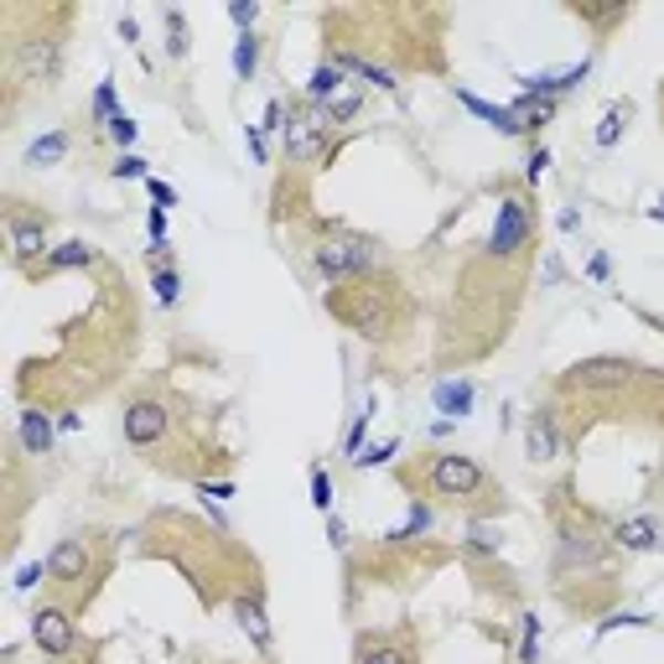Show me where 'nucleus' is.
Instances as JSON below:
<instances>
[{
	"label": "nucleus",
	"instance_id": "nucleus-1",
	"mask_svg": "<svg viewBox=\"0 0 664 664\" xmlns=\"http://www.w3.org/2000/svg\"><path fill=\"white\" fill-rule=\"evenodd\" d=\"M400 483H405L410 494H426L442 509H473V514L504 509V488L467 452H421V457H410L400 467Z\"/></svg>",
	"mask_w": 664,
	"mask_h": 664
},
{
	"label": "nucleus",
	"instance_id": "nucleus-2",
	"mask_svg": "<svg viewBox=\"0 0 664 664\" xmlns=\"http://www.w3.org/2000/svg\"><path fill=\"white\" fill-rule=\"evenodd\" d=\"M327 317L342 323L348 333H358L363 342H390L410 317V291L400 275L375 271V275H358L348 286L327 291Z\"/></svg>",
	"mask_w": 664,
	"mask_h": 664
},
{
	"label": "nucleus",
	"instance_id": "nucleus-3",
	"mask_svg": "<svg viewBox=\"0 0 664 664\" xmlns=\"http://www.w3.org/2000/svg\"><path fill=\"white\" fill-rule=\"evenodd\" d=\"M115 571V546L104 529H84V535H63L48 556V597L63 608H88L99 587Z\"/></svg>",
	"mask_w": 664,
	"mask_h": 664
},
{
	"label": "nucleus",
	"instance_id": "nucleus-4",
	"mask_svg": "<svg viewBox=\"0 0 664 664\" xmlns=\"http://www.w3.org/2000/svg\"><path fill=\"white\" fill-rule=\"evenodd\" d=\"M312 265L333 281V286H348L358 275L384 271V244L363 229H348V223H317L312 234Z\"/></svg>",
	"mask_w": 664,
	"mask_h": 664
},
{
	"label": "nucleus",
	"instance_id": "nucleus-5",
	"mask_svg": "<svg viewBox=\"0 0 664 664\" xmlns=\"http://www.w3.org/2000/svg\"><path fill=\"white\" fill-rule=\"evenodd\" d=\"M119 431H125V442L136 446V452L151 457V452H161V446L177 436V410H171V400H161V394H130Z\"/></svg>",
	"mask_w": 664,
	"mask_h": 664
},
{
	"label": "nucleus",
	"instance_id": "nucleus-6",
	"mask_svg": "<svg viewBox=\"0 0 664 664\" xmlns=\"http://www.w3.org/2000/svg\"><path fill=\"white\" fill-rule=\"evenodd\" d=\"M529 244H535L529 198H525V192H504V198H498L494 234H488V260H498V265H525Z\"/></svg>",
	"mask_w": 664,
	"mask_h": 664
},
{
	"label": "nucleus",
	"instance_id": "nucleus-7",
	"mask_svg": "<svg viewBox=\"0 0 664 664\" xmlns=\"http://www.w3.org/2000/svg\"><path fill=\"white\" fill-rule=\"evenodd\" d=\"M286 161L291 167H323L333 161V125L317 104H291L286 115Z\"/></svg>",
	"mask_w": 664,
	"mask_h": 664
},
{
	"label": "nucleus",
	"instance_id": "nucleus-8",
	"mask_svg": "<svg viewBox=\"0 0 664 664\" xmlns=\"http://www.w3.org/2000/svg\"><path fill=\"white\" fill-rule=\"evenodd\" d=\"M354 664H421V639H415L410 623L363 629L354 639Z\"/></svg>",
	"mask_w": 664,
	"mask_h": 664
},
{
	"label": "nucleus",
	"instance_id": "nucleus-9",
	"mask_svg": "<svg viewBox=\"0 0 664 664\" xmlns=\"http://www.w3.org/2000/svg\"><path fill=\"white\" fill-rule=\"evenodd\" d=\"M32 644L48 660H68L73 649H78V613L63 608V602H52V597H42L32 608Z\"/></svg>",
	"mask_w": 664,
	"mask_h": 664
},
{
	"label": "nucleus",
	"instance_id": "nucleus-10",
	"mask_svg": "<svg viewBox=\"0 0 664 664\" xmlns=\"http://www.w3.org/2000/svg\"><path fill=\"white\" fill-rule=\"evenodd\" d=\"M6 229H11V265L27 275H42L52 244H48V213L42 219H21V213H6Z\"/></svg>",
	"mask_w": 664,
	"mask_h": 664
},
{
	"label": "nucleus",
	"instance_id": "nucleus-11",
	"mask_svg": "<svg viewBox=\"0 0 664 664\" xmlns=\"http://www.w3.org/2000/svg\"><path fill=\"white\" fill-rule=\"evenodd\" d=\"M17 63L32 84H52V78H57V63H63V42H57V36H27L17 48Z\"/></svg>",
	"mask_w": 664,
	"mask_h": 664
},
{
	"label": "nucleus",
	"instance_id": "nucleus-12",
	"mask_svg": "<svg viewBox=\"0 0 664 664\" xmlns=\"http://www.w3.org/2000/svg\"><path fill=\"white\" fill-rule=\"evenodd\" d=\"M525 457L529 462H556V457H561V426H556V415H550V410H535V415H529Z\"/></svg>",
	"mask_w": 664,
	"mask_h": 664
},
{
	"label": "nucleus",
	"instance_id": "nucleus-13",
	"mask_svg": "<svg viewBox=\"0 0 664 664\" xmlns=\"http://www.w3.org/2000/svg\"><path fill=\"white\" fill-rule=\"evenodd\" d=\"M613 546L629 550V556H644V550L660 546V519L654 514H639V519H623L613 525Z\"/></svg>",
	"mask_w": 664,
	"mask_h": 664
},
{
	"label": "nucleus",
	"instance_id": "nucleus-14",
	"mask_svg": "<svg viewBox=\"0 0 664 664\" xmlns=\"http://www.w3.org/2000/svg\"><path fill=\"white\" fill-rule=\"evenodd\" d=\"M17 436H21V446H27V457H48V452H52V421H48V410H36V405L21 410Z\"/></svg>",
	"mask_w": 664,
	"mask_h": 664
},
{
	"label": "nucleus",
	"instance_id": "nucleus-15",
	"mask_svg": "<svg viewBox=\"0 0 664 664\" xmlns=\"http://www.w3.org/2000/svg\"><path fill=\"white\" fill-rule=\"evenodd\" d=\"M88 265H99V250L88 244V239H68V244H57L42 265V275H57V271H88Z\"/></svg>",
	"mask_w": 664,
	"mask_h": 664
},
{
	"label": "nucleus",
	"instance_id": "nucleus-16",
	"mask_svg": "<svg viewBox=\"0 0 664 664\" xmlns=\"http://www.w3.org/2000/svg\"><path fill=\"white\" fill-rule=\"evenodd\" d=\"M342 84H348V73H342L333 57H323V68L312 73V84H307V104H317V109L338 104L342 99Z\"/></svg>",
	"mask_w": 664,
	"mask_h": 664
},
{
	"label": "nucleus",
	"instance_id": "nucleus-17",
	"mask_svg": "<svg viewBox=\"0 0 664 664\" xmlns=\"http://www.w3.org/2000/svg\"><path fill=\"white\" fill-rule=\"evenodd\" d=\"M234 618H239V629L250 633L260 649H271V623H265V608H260L255 592H250V597L239 592V597H234Z\"/></svg>",
	"mask_w": 664,
	"mask_h": 664
},
{
	"label": "nucleus",
	"instance_id": "nucleus-18",
	"mask_svg": "<svg viewBox=\"0 0 664 664\" xmlns=\"http://www.w3.org/2000/svg\"><path fill=\"white\" fill-rule=\"evenodd\" d=\"M431 400H436V410H442V415H467V410H473V379H442V384H436V390H431Z\"/></svg>",
	"mask_w": 664,
	"mask_h": 664
},
{
	"label": "nucleus",
	"instance_id": "nucleus-19",
	"mask_svg": "<svg viewBox=\"0 0 664 664\" xmlns=\"http://www.w3.org/2000/svg\"><path fill=\"white\" fill-rule=\"evenodd\" d=\"M63 156H68V136H63V130H52V136H42V140H32V146H27V167H57V161H63Z\"/></svg>",
	"mask_w": 664,
	"mask_h": 664
},
{
	"label": "nucleus",
	"instance_id": "nucleus-20",
	"mask_svg": "<svg viewBox=\"0 0 664 664\" xmlns=\"http://www.w3.org/2000/svg\"><path fill=\"white\" fill-rule=\"evenodd\" d=\"M629 119H633V104L623 99V104H613V109H608V115H602V125H597V146H602V151H608V146H618V140H623V130H629Z\"/></svg>",
	"mask_w": 664,
	"mask_h": 664
},
{
	"label": "nucleus",
	"instance_id": "nucleus-21",
	"mask_svg": "<svg viewBox=\"0 0 664 664\" xmlns=\"http://www.w3.org/2000/svg\"><path fill=\"white\" fill-rule=\"evenodd\" d=\"M255 68H260V36L255 32H239V42H234V78H255Z\"/></svg>",
	"mask_w": 664,
	"mask_h": 664
},
{
	"label": "nucleus",
	"instance_id": "nucleus-22",
	"mask_svg": "<svg viewBox=\"0 0 664 664\" xmlns=\"http://www.w3.org/2000/svg\"><path fill=\"white\" fill-rule=\"evenodd\" d=\"M104 130H109V140H115L119 151H125V146H136V136H140V125H136V119H130V115H125V109H119V115L109 119Z\"/></svg>",
	"mask_w": 664,
	"mask_h": 664
},
{
	"label": "nucleus",
	"instance_id": "nucleus-23",
	"mask_svg": "<svg viewBox=\"0 0 664 664\" xmlns=\"http://www.w3.org/2000/svg\"><path fill=\"white\" fill-rule=\"evenodd\" d=\"M167 36H171V57H188V17L182 11H167Z\"/></svg>",
	"mask_w": 664,
	"mask_h": 664
},
{
	"label": "nucleus",
	"instance_id": "nucleus-24",
	"mask_svg": "<svg viewBox=\"0 0 664 664\" xmlns=\"http://www.w3.org/2000/svg\"><path fill=\"white\" fill-rule=\"evenodd\" d=\"M400 452V436H390V442H379V446H369V452H358L354 457V467H384V462Z\"/></svg>",
	"mask_w": 664,
	"mask_h": 664
},
{
	"label": "nucleus",
	"instance_id": "nucleus-25",
	"mask_svg": "<svg viewBox=\"0 0 664 664\" xmlns=\"http://www.w3.org/2000/svg\"><path fill=\"white\" fill-rule=\"evenodd\" d=\"M156 296H161L167 307H177V296H182V281H177V271H171V265H156Z\"/></svg>",
	"mask_w": 664,
	"mask_h": 664
},
{
	"label": "nucleus",
	"instance_id": "nucleus-26",
	"mask_svg": "<svg viewBox=\"0 0 664 664\" xmlns=\"http://www.w3.org/2000/svg\"><path fill=\"white\" fill-rule=\"evenodd\" d=\"M358 104H363V99H358V94H342L338 104H327V109H323V115H327V125H333V130H338V125H348V119L358 115Z\"/></svg>",
	"mask_w": 664,
	"mask_h": 664
},
{
	"label": "nucleus",
	"instance_id": "nucleus-27",
	"mask_svg": "<svg viewBox=\"0 0 664 664\" xmlns=\"http://www.w3.org/2000/svg\"><path fill=\"white\" fill-rule=\"evenodd\" d=\"M312 504L323 514H333V477H327L323 467H312Z\"/></svg>",
	"mask_w": 664,
	"mask_h": 664
},
{
	"label": "nucleus",
	"instance_id": "nucleus-28",
	"mask_svg": "<svg viewBox=\"0 0 664 664\" xmlns=\"http://www.w3.org/2000/svg\"><path fill=\"white\" fill-rule=\"evenodd\" d=\"M229 21H234L239 32H255V21H260V6H255V0H234V6H229Z\"/></svg>",
	"mask_w": 664,
	"mask_h": 664
},
{
	"label": "nucleus",
	"instance_id": "nucleus-29",
	"mask_svg": "<svg viewBox=\"0 0 664 664\" xmlns=\"http://www.w3.org/2000/svg\"><path fill=\"white\" fill-rule=\"evenodd\" d=\"M119 109H115V84H109V78H104L99 84V94H94V119H104V125H109V119H115Z\"/></svg>",
	"mask_w": 664,
	"mask_h": 664
},
{
	"label": "nucleus",
	"instance_id": "nucleus-30",
	"mask_svg": "<svg viewBox=\"0 0 664 664\" xmlns=\"http://www.w3.org/2000/svg\"><path fill=\"white\" fill-rule=\"evenodd\" d=\"M535 654H540V618H525V649H519V660L535 664Z\"/></svg>",
	"mask_w": 664,
	"mask_h": 664
},
{
	"label": "nucleus",
	"instance_id": "nucleus-31",
	"mask_svg": "<svg viewBox=\"0 0 664 664\" xmlns=\"http://www.w3.org/2000/svg\"><path fill=\"white\" fill-rule=\"evenodd\" d=\"M36 581H48V566H42V561H32V566H21V571H17V592H32Z\"/></svg>",
	"mask_w": 664,
	"mask_h": 664
},
{
	"label": "nucleus",
	"instance_id": "nucleus-32",
	"mask_svg": "<svg viewBox=\"0 0 664 664\" xmlns=\"http://www.w3.org/2000/svg\"><path fill=\"white\" fill-rule=\"evenodd\" d=\"M115 177H146V161H140V156H130V151H119L115 156Z\"/></svg>",
	"mask_w": 664,
	"mask_h": 664
},
{
	"label": "nucleus",
	"instance_id": "nucleus-33",
	"mask_svg": "<svg viewBox=\"0 0 664 664\" xmlns=\"http://www.w3.org/2000/svg\"><path fill=\"white\" fill-rule=\"evenodd\" d=\"M146 188H151V198H156L161 208L177 203V188H171V182H161V177H146Z\"/></svg>",
	"mask_w": 664,
	"mask_h": 664
},
{
	"label": "nucleus",
	"instance_id": "nucleus-34",
	"mask_svg": "<svg viewBox=\"0 0 664 664\" xmlns=\"http://www.w3.org/2000/svg\"><path fill=\"white\" fill-rule=\"evenodd\" d=\"M546 167H550V151L540 146V151L529 156V171H525V177H529V182H540V171H546Z\"/></svg>",
	"mask_w": 664,
	"mask_h": 664
},
{
	"label": "nucleus",
	"instance_id": "nucleus-35",
	"mask_svg": "<svg viewBox=\"0 0 664 664\" xmlns=\"http://www.w3.org/2000/svg\"><path fill=\"white\" fill-rule=\"evenodd\" d=\"M244 140H250V156H255V161H265V136H260L255 125H250V136H244Z\"/></svg>",
	"mask_w": 664,
	"mask_h": 664
},
{
	"label": "nucleus",
	"instance_id": "nucleus-36",
	"mask_svg": "<svg viewBox=\"0 0 664 664\" xmlns=\"http://www.w3.org/2000/svg\"><path fill=\"white\" fill-rule=\"evenodd\" d=\"M342 535H348V529H342V519H327V540H333V546H348Z\"/></svg>",
	"mask_w": 664,
	"mask_h": 664
},
{
	"label": "nucleus",
	"instance_id": "nucleus-37",
	"mask_svg": "<svg viewBox=\"0 0 664 664\" xmlns=\"http://www.w3.org/2000/svg\"><path fill=\"white\" fill-rule=\"evenodd\" d=\"M649 219H654V223H664V198H660V203H654V208H649Z\"/></svg>",
	"mask_w": 664,
	"mask_h": 664
},
{
	"label": "nucleus",
	"instance_id": "nucleus-38",
	"mask_svg": "<svg viewBox=\"0 0 664 664\" xmlns=\"http://www.w3.org/2000/svg\"><path fill=\"white\" fill-rule=\"evenodd\" d=\"M660 119H664V84H660Z\"/></svg>",
	"mask_w": 664,
	"mask_h": 664
}]
</instances>
